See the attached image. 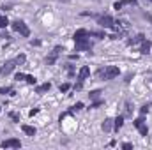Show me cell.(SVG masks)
Listing matches in <instances>:
<instances>
[{"mask_svg": "<svg viewBox=\"0 0 152 150\" xmlns=\"http://www.w3.org/2000/svg\"><path fill=\"white\" fill-rule=\"evenodd\" d=\"M7 25H9V20L5 16H0V28H5Z\"/></svg>", "mask_w": 152, "mask_h": 150, "instance_id": "ac0fdd59", "label": "cell"}, {"mask_svg": "<svg viewBox=\"0 0 152 150\" xmlns=\"http://www.w3.org/2000/svg\"><path fill=\"white\" fill-rule=\"evenodd\" d=\"M9 117H11V118H12V120H14V122H18V120H20V118H18V115H16V113H11V115H9Z\"/></svg>", "mask_w": 152, "mask_h": 150, "instance_id": "f1b7e54d", "label": "cell"}, {"mask_svg": "<svg viewBox=\"0 0 152 150\" xmlns=\"http://www.w3.org/2000/svg\"><path fill=\"white\" fill-rule=\"evenodd\" d=\"M14 60H16V64H23V62H25V55H18Z\"/></svg>", "mask_w": 152, "mask_h": 150, "instance_id": "44dd1931", "label": "cell"}, {"mask_svg": "<svg viewBox=\"0 0 152 150\" xmlns=\"http://www.w3.org/2000/svg\"><path fill=\"white\" fill-rule=\"evenodd\" d=\"M88 36H94V37H97V39H101V37H104V34H101V32H90Z\"/></svg>", "mask_w": 152, "mask_h": 150, "instance_id": "cb8c5ba5", "label": "cell"}, {"mask_svg": "<svg viewBox=\"0 0 152 150\" xmlns=\"http://www.w3.org/2000/svg\"><path fill=\"white\" fill-rule=\"evenodd\" d=\"M2 147H4V149H20V147H21V143H20V140L11 138V140H5V141L2 143Z\"/></svg>", "mask_w": 152, "mask_h": 150, "instance_id": "9c48e42d", "label": "cell"}, {"mask_svg": "<svg viewBox=\"0 0 152 150\" xmlns=\"http://www.w3.org/2000/svg\"><path fill=\"white\" fill-rule=\"evenodd\" d=\"M126 5H136V0H120V2H115L113 4V9H122V7H126Z\"/></svg>", "mask_w": 152, "mask_h": 150, "instance_id": "30bf717a", "label": "cell"}, {"mask_svg": "<svg viewBox=\"0 0 152 150\" xmlns=\"http://www.w3.org/2000/svg\"><path fill=\"white\" fill-rule=\"evenodd\" d=\"M81 108H83V103H76L75 106H73V110H75V111H80Z\"/></svg>", "mask_w": 152, "mask_h": 150, "instance_id": "d4e9b609", "label": "cell"}, {"mask_svg": "<svg viewBox=\"0 0 152 150\" xmlns=\"http://www.w3.org/2000/svg\"><path fill=\"white\" fill-rule=\"evenodd\" d=\"M14 64H16V60H7V62L0 67V74H4V76L11 74V73H12V69H14Z\"/></svg>", "mask_w": 152, "mask_h": 150, "instance_id": "52a82bcc", "label": "cell"}, {"mask_svg": "<svg viewBox=\"0 0 152 150\" xmlns=\"http://www.w3.org/2000/svg\"><path fill=\"white\" fill-rule=\"evenodd\" d=\"M112 28H113L118 36H122V34H126V32H127V28H129V23H127L126 20H117V21L113 23V27H112Z\"/></svg>", "mask_w": 152, "mask_h": 150, "instance_id": "277c9868", "label": "cell"}, {"mask_svg": "<svg viewBox=\"0 0 152 150\" xmlns=\"http://www.w3.org/2000/svg\"><path fill=\"white\" fill-rule=\"evenodd\" d=\"M73 39H75V42H76V50H78V51H88V50L92 48V44H90V41H88V32H87L85 28L76 30Z\"/></svg>", "mask_w": 152, "mask_h": 150, "instance_id": "6da1fadb", "label": "cell"}, {"mask_svg": "<svg viewBox=\"0 0 152 150\" xmlns=\"http://www.w3.org/2000/svg\"><path fill=\"white\" fill-rule=\"evenodd\" d=\"M25 79H27V81H28L30 85H36V83H37V79H36L34 76H25Z\"/></svg>", "mask_w": 152, "mask_h": 150, "instance_id": "d6986e66", "label": "cell"}, {"mask_svg": "<svg viewBox=\"0 0 152 150\" xmlns=\"http://www.w3.org/2000/svg\"><path fill=\"white\" fill-rule=\"evenodd\" d=\"M12 30H14V32H18V34H21L23 37H28V36H30L28 27H27V25H25V21H21V20L12 21Z\"/></svg>", "mask_w": 152, "mask_h": 150, "instance_id": "3957f363", "label": "cell"}, {"mask_svg": "<svg viewBox=\"0 0 152 150\" xmlns=\"http://www.w3.org/2000/svg\"><path fill=\"white\" fill-rule=\"evenodd\" d=\"M149 2H152V0H149Z\"/></svg>", "mask_w": 152, "mask_h": 150, "instance_id": "4dcf8cb0", "label": "cell"}, {"mask_svg": "<svg viewBox=\"0 0 152 150\" xmlns=\"http://www.w3.org/2000/svg\"><path fill=\"white\" fill-rule=\"evenodd\" d=\"M133 124H134V127H136V129L140 131V134H142V136H147V133H149V129H147V125H145V122H143V117H140V118H136V120H134Z\"/></svg>", "mask_w": 152, "mask_h": 150, "instance_id": "8992f818", "label": "cell"}, {"mask_svg": "<svg viewBox=\"0 0 152 150\" xmlns=\"http://www.w3.org/2000/svg\"><path fill=\"white\" fill-rule=\"evenodd\" d=\"M142 115H145V113H149V104H145V106H142V110H140Z\"/></svg>", "mask_w": 152, "mask_h": 150, "instance_id": "484cf974", "label": "cell"}, {"mask_svg": "<svg viewBox=\"0 0 152 150\" xmlns=\"http://www.w3.org/2000/svg\"><path fill=\"white\" fill-rule=\"evenodd\" d=\"M60 51H62V46H57V48L51 51V55L46 57V64H48V66H53V64L57 62V57L60 55Z\"/></svg>", "mask_w": 152, "mask_h": 150, "instance_id": "ba28073f", "label": "cell"}, {"mask_svg": "<svg viewBox=\"0 0 152 150\" xmlns=\"http://www.w3.org/2000/svg\"><path fill=\"white\" fill-rule=\"evenodd\" d=\"M99 94H101V90H94V92H90V99H96V97H99Z\"/></svg>", "mask_w": 152, "mask_h": 150, "instance_id": "603a6c76", "label": "cell"}, {"mask_svg": "<svg viewBox=\"0 0 152 150\" xmlns=\"http://www.w3.org/2000/svg\"><path fill=\"white\" fill-rule=\"evenodd\" d=\"M9 92H12V87H2L0 88V94H9Z\"/></svg>", "mask_w": 152, "mask_h": 150, "instance_id": "ffe728a7", "label": "cell"}, {"mask_svg": "<svg viewBox=\"0 0 152 150\" xmlns=\"http://www.w3.org/2000/svg\"><path fill=\"white\" fill-rule=\"evenodd\" d=\"M69 90V83H62L60 85V92H67Z\"/></svg>", "mask_w": 152, "mask_h": 150, "instance_id": "7402d4cb", "label": "cell"}, {"mask_svg": "<svg viewBox=\"0 0 152 150\" xmlns=\"http://www.w3.org/2000/svg\"><path fill=\"white\" fill-rule=\"evenodd\" d=\"M112 125H113V120L112 118H104V122H103V131L104 133H108V131H112Z\"/></svg>", "mask_w": 152, "mask_h": 150, "instance_id": "5bb4252c", "label": "cell"}, {"mask_svg": "<svg viewBox=\"0 0 152 150\" xmlns=\"http://www.w3.org/2000/svg\"><path fill=\"white\" fill-rule=\"evenodd\" d=\"M122 149H124V150H131V149H133V145H131V143H124V145H122Z\"/></svg>", "mask_w": 152, "mask_h": 150, "instance_id": "4316f807", "label": "cell"}, {"mask_svg": "<svg viewBox=\"0 0 152 150\" xmlns=\"http://www.w3.org/2000/svg\"><path fill=\"white\" fill-rule=\"evenodd\" d=\"M16 79H18V81H20V79H25V74H21V73H18V74H16Z\"/></svg>", "mask_w": 152, "mask_h": 150, "instance_id": "f546056e", "label": "cell"}, {"mask_svg": "<svg viewBox=\"0 0 152 150\" xmlns=\"http://www.w3.org/2000/svg\"><path fill=\"white\" fill-rule=\"evenodd\" d=\"M50 88H51V85H50V83H44V85L37 87V94H44V92H48Z\"/></svg>", "mask_w": 152, "mask_h": 150, "instance_id": "e0dca14e", "label": "cell"}, {"mask_svg": "<svg viewBox=\"0 0 152 150\" xmlns=\"http://www.w3.org/2000/svg\"><path fill=\"white\" fill-rule=\"evenodd\" d=\"M97 23L101 25V27H104V28H112L115 23V20L112 16H108V14H104V16H97Z\"/></svg>", "mask_w": 152, "mask_h": 150, "instance_id": "5b68a950", "label": "cell"}, {"mask_svg": "<svg viewBox=\"0 0 152 150\" xmlns=\"http://www.w3.org/2000/svg\"><path fill=\"white\" fill-rule=\"evenodd\" d=\"M142 41H145V36H143V34H138L136 37L129 39V41H127V44H129V46H136V44H140Z\"/></svg>", "mask_w": 152, "mask_h": 150, "instance_id": "7c38bea8", "label": "cell"}, {"mask_svg": "<svg viewBox=\"0 0 152 150\" xmlns=\"http://www.w3.org/2000/svg\"><path fill=\"white\" fill-rule=\"evenodd\" d=\"M21 129H23V133L28 134V136H34V134H36V127H32V125H21Z\"/></svg>", "mask_w": 152, "mask_h": 150, "instance_id": "2e32d148", "label": "cell"}, {"mask_svg": "<svg viewBox=\"0 0 152 150\" xmlns=\"http://www.w3.org/2000/svg\"><path fill=\"white\" fill-rule=\"evenodd\" d=\"M88 74H90V69H88L87 66H83V67L80 69V73H78V79H80V81H83L85 78H88Z\"/></svg>", "mask_w": 152, "mask_h": 150, "instance_id": "8fae6325", "label": "cell"}, {"mask_svg": "<svg viewBox=\"0 0 152 150\" xmlns=\"http://www.w3.org/2000/svg\"><path fill=\"white\" fill-rule=\"evenodd\" d=\"M101 104H103V101H97V103H94V104H92V106H90V108H99V106H101Z\"/></svg>", "mask_w": 152, "mask_h": 150, "instance_id": "83f0119b", "label": "cell"}, {"mask_svg": "<svg viewBox=\"0 0 152 150\" xmlns=\"http://www.w3.org/2000/svg\"><path fill=\"white\" fill-rule=\"evenodd\" d=\"M118 67H115V66H104V67H101V69H97V78L99 79H113L118 76Z\"/></svg>", "mask_w": 152, "mask_h": 150, "instance_id": "7a4b0ae2", "label": "cell"}, {"mask_svg": "<svg viewBox=\"0 0 152 150\" xmlns=\"http://www.w3.org/2000/svg\"><path fill=\"white\" fill-rule=\"evenodd\" d=\"M149 51H151V42H149V41H142V42H140V53L147 55Z\"/></svg>", "mask_w": 152, "mask_h": 150, "instance_id": "4fadbf2b", "label": "cell"}, {"mask_svg": "<svg viewBox=\"0 0 152 150\" xmlns=\"http://www.w3.org/2000/svg\"><path fill=\"white\" fill-rule=\"evenodd\" d=\"M122 125H124V117L120 115V117H117V118L113 120V127H115V131H118V129H120Z\"/></svg>", "mask_w": 152, "mask_h": 150, "instance_id": "9a60e30c", "label": "cell"}]
</instances>
